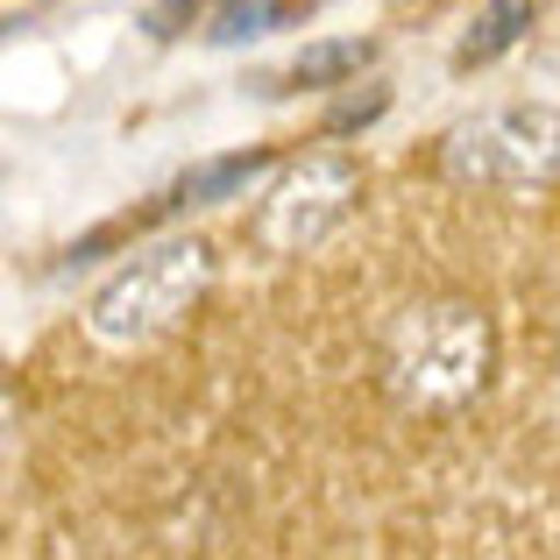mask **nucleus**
I'll use <instances>...</instances> for the list:
<instances>
[{
    "label": "nucleus",
    "mask_w": 560,
    "mask_h": 560,
    "mask_svg": "<svg viewBox=\"0 0 560 560\" xmlns=\"http://www.w3.org/2000/svg\"><path fill=\"white\" fill-rule=\"evenodd\" d=\"M355 199H362V171L341 150H313L270 178V191L256 206V242L270 256H305L355 213Z\"/></svg>",
    "instance_id": "20e7f679"
},
{
    "label": "nucleus",
    "mask_w": 560,
    "mask_h": 560,
    "mask_svg": "<svg viewBox=\"0 0 560 560\" xmlns=\"http://www.w3.org/2000/svg\"><path fill=\"white\" fill-rule=\"evenodd\" d=\"M383 107H390V93H383V85H370V93H348L341 107L327 114V136H355V128H370Z\"/></svg>",
    "instance_id": "1a4fd4ad"
},
{
    "label": "nucleus",
    "mask_w": 560,
    "mask_h": 560,
    "mask_svg": "<svg viewBox=\"0 0 560 560\" xmlns=\"http://www.w3.org/2000/svg\"><path fill=\"white\" fill-rule=\"evenodd\" d=\"M213 284V248L206 242H164L150 256H136L93 305H85V334L100 348H142L156 334H171Z\"/></svg>",
    "instance_id": "f03ea898"
},
{
    "label": "nucleus",
    "mask_w": 560,
    "mask_h": 560,
    "mask_svg": "<svg viewBox=\"0 0 560 560\" xmlns=\"http://www.w3.org/2000/svg\"><path fill=\"white\" fill-rule=\"evenodd\" d=\"M277 14H284V0H220L206 36L213 43H248V36H262V28H277Z\"/></svg>",
    "instance_id": "6e6552de"
},
{
    "label": "nucleus",
    "mask_w": 560,
    "mask_h": 560,
    "mask_svg": "<svg viewBox=\"0 0 560 560\" xmlns=\"http://www.w3.org/2000/svg\"><path fill=\"white\" fill-rule=\"evenodd\" d=\"M370 57H376V50H370L362 36H341V43H305V50L291 57L284 71H270L262 85H270V93H299V85H348L362 65H370Z\"/></svg>",
    "instance_id": "39448f33"
},
{
    "label": "nucleus",
    "mask_w": 560,
    "mask_h": 560,
    "mask_svg": "<svg viewBox=\"0 0 560 560\" xmlns=\"http://www.w3.org/2000/svg\"><path fill=\"white\" fill-rule=\"evenodd\" d=\"M490 362H497V334L462 299L405 305L383 334V390L405 411H462L490 383Z\"/></svg>",
    "instance_id": "f257e3e1"
},
{
    "label": "nucleus",
    "mask_w": 560,
    "mask_h": 560,
    "mask_svg": "<svg viewBox=\"0 0 560 560\" xmlns=\"http://www.w3.org/2000/svg\"><path fill=\"white\" fill-rule=\"evenodd\" d=\"M262 171V156L248 150V156H213V164H191L178 185H171V213H185V206H220V199H234V191H242L248 178H256Z\"/></svg>",
    "instance_id": "0eeeda50"
},
{
    "label": "nucleus",
    "mask_w": 560,
    "mask_h": 560,
    "mask_svg": "<svg viewBox=\"0 0 560 560\" xmlns=\"http://www.w3.org/2000/svg\"><path fill=\"white\" fill-rule=\"evenodd\" d=\"M440 164L462 185H490V191H533L560 178V107H490L468 114L462 128H447Z\"/></svg>",
    "instance_id": "7ed1b4c3"
},
{
    "label": "nucleus",
    "mask_w": 560,
    "mask_h": 560,
    "mask_svg": "<svg viewBox=\"0 0 560 560\" xmlns=\"http://www.w3.org/2000/svg\"><path fill=\"white\" fill-rule=\"evenodd\" d=\"M533 14H539V0H482L468 36H462V50H454V65H490V57H504L511 43L533 28Z\"/></svg>",
    "instance_id": "423d86ee"
}]
</instances>
